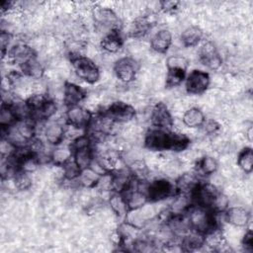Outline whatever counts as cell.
<instances>
[{
	"label": "cell",
	"instance_id": "cell-1",
	"mask_svg": "<svg viewBox=\"0 0 253 253\" xmlns=\"http://www.w3.org/2000/svg\"><path fill=\"white\" fill-rule=\"evenodd\" d=\"M191 138L183 132L152 127L146 131L143 145L146 149L154 152L172 151L182 152L189 148Z\"/></svg>",
	"mask_w": 253,
	"mask_h": 253
},
{
	"label": "cell",
	"instance_id": "cell-2",
	"mask_svg": "<svg viewBox=\"0 0 253 253\" xmlns=\"http://www.w3.org/2000/svg\"><path fill=\"white\" fill-rule=\"evenodd\" d=\"M68 58L71 69L78 79L89 85H94L100 80L101 70L92 58L79 51H70Z\"/></svg>",
	"mask_w": 253,
	"mask_h": 253
},
{
	"label": "cell",
	"instance_id": "cell-3",
	"mask_svg": "<svg viewBox=\"0 0 253 253\" xmlns=\"http://www.w3.org/2000/svg\"><path fill=\"white\" fill-rule=\"evenodd\" d=\"M217 213L213 212L210 209L194 205L186 212L190 229L200 232L204 235L213 229L220 227V224L217 220Z\"/></svg>",
	"mask_w": 253,
	"mask_h": 253
},
{
	"label": "cell",
	"instance_id": "cell-4",
	"mask_svg": "<svg viewBox=\"0 0 253 253\" xmlns=\"http://www.w3.org/2000/svg\"><path fill=\"white\" fill-rule=\"evenodd\" d=\"M26 101L31 111V119L38 124L49 121L57 112L56 102L44 93H32Z\"/></svg>",
	"mask_w": 253,
	"mask_h": 253
},
{
	"label": "cell",
	"instance_id": "cell-5",
	"mask_svg": "<svg viewBox=\"0 0 253 253\" xmlns=\"http://www.w3.org/2000/svg\"><path fill=\"white\" fill-rule=\"evenodd\" d=\"M145 193L149 203H159L173 198L178 191L174 181L161 177L148 181Z\"/></svg>",
	"mask_w": 253,
	"mask_h": 253
},
{
	"label": "cell",
	"instance_id": "cell-6",
	"mask_svg": "<svg viewBox=\"0 0 253 253\" xmlns=\"http://www.w3.org/2000/svg\"><path fill=\"white\" fill-rule=\"evenodd\" d=\"M100 113L113 123L120 125L131 122L136 116V110L134 107L121 100L111 103L103 111H100Z\"/></svg>",
	"mask_w": 253,
	"mask_h": 253
},
{
	"label": "cell",
	"instance_id": "cell-7",
	"mask_svg": "<svg viewBox=\"0 0 253 253\" xmlns=\"http://www.w3.org/2000/svg\"><path fill=\"white\" fill-rule=\"evenodd\" d=\"M221 191L213 183L201 181L197 187L190 193L194 206H199L211 210L218 194Z\"/></svg>",
	"mask_w": 253,
	"mask_h": 253
},
{
	"label": "cell",
	"instance_id": "cell-8",
	"mask_svg": "<svg viewBox=\"0 0 253 253\" xmlns=\"http://www.w3.org/2000/svg\"><path fill=\"white\" fill-rule=\"evenodd\" d=\"M139 70L138 62L131 56H123L117 59L113 65V71L116 78L123 84L132 83Z\"/></svg>",
	"mask_w": 253,
	"mask_h": 253
},
{
	"label": "cell",
	"instance_id": "cell-9",
	"mask_svg": "<svg viewBox=\"0 0 253 253\" xmlns=\"http://www.w3.org/2000/svg\"><path fill=\"white\" fill-rule=\"evenodd\" d=\"M211 85V75L202 69H193L187 73L184 81L185 91L189 95H203Z\"/></svg>",
	"mask_w": 253,
	"mask_h": 253
},
{
	"label": "cell",
	"instance_id": "cell-10",
	"mask_svg": "<svg viewBox=\"0 0 253 253\" xmlns=\"http://www.w3.org/2000/svg\"><path fill=\"white\" fill-rule=\"evenodd\" d=\"M94 114L82 105L67 107L65 111V125L86 131L92 122Z\"/></svg>",
	"mask_w": 253,
	"mask_h": 253
},
{
	"label": "cell",
	"instance_id": "cell-11",
	"mask_svg": "<svg viewBox=\"0 0 253 253\" xmlns=\"http://www.w3.org/2000/svg\"><path fill=\"white\" fill-rule=\"evenodd\" d=\"M199 61L211 71L218 70L222 65V57L215 43L211 41H205L199 45Z\"/></svg>",
	"mask_w": 253,
	"mask_h": 253
},
{
	"label": "cell",
	"instance_id": "cell-12",
	"mask_svg": "<svg viewBox=\"0 0 253 253\" xmlns=\"http://www.w3.org/2000/svg\"><path fill=\"white\" fill-rule=\"evenodd\" d=\"M95 27L105 31L104 35L116 29H121V20L118 14L110 7H97L93 11Z\"/></svg>",
	"mask_w": 253,
	"mask_h": 253
},
{
	"label": "cell",
	"instance_id": "cell-13",
	"mask_svg": "<svg viewBox=\"0 0 253 253\" xmlns=\"http://www.w3.org/2000/svg\"><path fill=\"white\" fill-rule=\"evenodd\" d=\"M36 56L38 55L34 47H32L27 42H19L11 45L5 57L7 58V61L10 64L16 65L20 68L22 65H24L25 63H27L29 60H31Z\"/></svg>",
	"mask_w": 253,
	"mask_h": 253
},
{
	"label": "cell",
	"instance_id": "cell-14",
	"mask_svg": "<svg viewBox=\"0 0 253 253\" xmlns=\"http://www.w3.org/2000/svg\"><path fill=\"white\" fill-rule=\"evenodd\" d=\"M150 124L153 127L171 130L174 126L173 116L164 102L155 103L150 111Z\"/></svg>",
	"mask_w": 253,
	"mask_h": 253
},
{
	"label": "cell",
	"instance_id": "cell-15",
	"mask_svg": "<svg viewBox=\"0 0 253 253\" xmlns=\"http://www.w3.org/2000/svg\"><path fill=\"white\" fill-rule=\"evenodd\" d=\"M134 178L132 177L127 166L114 169L110 173V190L116 193H125L133 184Z\"/></svg>",
	"mask_w": 253,
	"mask_h": 253
},
{
	"label": "cell",
	"instance_id": "cell-16",
	"mask_svg": "<svg viewBox=\"0 0 253 253\" xmlns=\"http://www.w3.org/2000/svg\"><path fill=\"white\" fill-rule=\"evenodd\" d=\"M222 214L225 221L236 228L248 227L251 220L250 211L242 206L228 207Z\"/></svg>",
	"mask_w": 253,
	"mask_h": 253
},
{
	"label": "cell",
	"instance_id": "cell-17",
	"mask_svg": "<svg viewBox=\"0 0 253 253\" xmlns=\"http://www.w3.org/2000/svg\"><path fill=\"white\" fill-rule=\"evenodd\" d=\"M87 98V91L80 85L65 81L62 87V101L64 106L71 107L76 105H81V103Z\"/></svg>",
	"mask_w": 253,
	"mask_h": 253
},
{
	"label": "cell",
	"instance_id": "cell-18",
	"mask_svg": "<svg viewBox=\"0 0 253 253\" xmlns=\"http://www.w3.org/2000/svg\"><path fill=\"white\" fill-rule=\"evenodd\" d=\"M172 42L173 36L171 31L166 28H162L156 31L151 36L149 45L154 52L158 54H164L169 50V48L172 45Z\"/></svg>",
	"mask_w": 253,
	"mask_h": 253
},
{
	"label": "cell",
	"instance_id": "cell-19",
	"mask_svg": "<svg viewBox=\"0 0 253 253\" xmlns=\"http://www.w3.org/2000/svg\"><path fill=\"white\" fill-rule=\"evenodd\" d=\"M43 138L45 143L53 146H57L63 143L66 137V127L59 122H50L43 127Z\"/></svg>",
	"mask_w": 253,
	"mask_h": 253
},
{
	"label": "cell",
	"instance_id": "cell-20",
	"mask_svg": "<svg viewBox=\"0 0 253 253\" xmlns=\"http://www.w3.org/2000/svg\"><path fill=\"white\" fill-rule=\"evenodd\" d=\"M125 43L124 34L121 29H116L108 32L100 41V47L107 53L119 52Z\"/></svg>",
	"mask_w": 253,
	"mask_h": 253
},
{
	"label": "cell",
	"instance_id": "cell-21",
	"mask_svg": "<svg viewBox=\"0 0 253 253\" xmlns=\"http://www.w3.org/2000/svg\"><path fill=\"white\" fill-rule=\"evenodd\" d=\"M123 195L125 197L128 212L139 210L149 203L145 192L136 186L135 180L132 186L127 191L123 193Z\"/></svg>",
	"mask_w": 253,
	"mask_h": 253
},
{
	"label": "cell",
	"instance_id": "cell-22",
	"mask_svg": "<svg viewBox=\"0 0 253 253\" xmlns=\"http://www.w3.org/2000/svg\"><path fill=\"white\" fill-rule=\"evenodd\" d=\"M153 26L149 16H138L134 18L128 25L127 36L132 39H142L149 34Z\"/></svg>",
	"mask_w": 253,
	"mask_h": 253
},
{
	"label": "cell",
	"instance_id": "cell-23",
	"mask_svg": "<svg viewBox=\"0 0 253 253\" xmlns=\"http://www.w3.org/2000/svg\"><path fill=\"white\" fill-rule=\"evenodd\" d=\"M204 39V31L196 25H191L183 30L180 36V41L185 47H196L200 45Z\"/></svg>",
	"mask_w": 253,
	"mask_h": 253
},
{
	"label": "cell",
	"instance_id": "cell-24",
	"mask_svg": "<svg viewBox=\"0 0 253 253\" xmlns=\"http://www.w3.org/2000/svg\"><path fill=\"white\" fill-rule=\"evenodd\" d=\"M182 251H196L206 246L205 235L190 229L179 240Z\"/></svg>",
	"mask_w": 253,
	"mask_h": 253
},
{
	"label": "cell",
	"instance_id": "cell-25",
	"mask_svg": "<svg viewBox=\"0 0 253 253\" xmlns=\"http://www.w3.org/2000/svg\"><path fill=\"white\" fill-rule=\"evenodd\" d=\"M201 181L202 180L200 179V176L195 171L184 172L177 177L175 181V185L178 193L190 194Z\"/></svg>",
	"mask_w": 253,
	"mask_h": 253
},
{
	"label": "cell",
	"instance_id": "cell-26",
	"mask_svg": "<svg viewBox=\"0 0 253 253\" xmlns=\"http://www.w3.org/2000/svg\"><path fill=\"white\" fill-rule=\"evenodd\" d=\"M204 111L199 107H191L187 109L182 116V123L189 128L202 127L206 121Z\"/></svg>",
	"mask_w": 253,
	"mask_h": 253
},
{
	"label": "cell",
	"instance_id": "cell-27",
	"mask_svg": "<svg viewBox=\"0 0 253 253\" xmlns=\"http://www.w3.org/2000/svg\"><path fill=\"white\" fill-rule=\"evenodd\" d=\"M73 158V150L69 143L67 144H59L57 146H53L52 150L49 153V162H51L54 166L61 167L64 163Z\"/></svg>",
	"mask_w": 253,
	"mask_h": 253
},
{
	"label": "cell",
	"instance_id": "cell-28",
	"mask_svg": "<svg viewBox=\"0 0 253 253\" xmlns=\"http://www.w3.org/2000/svg\"><path fill=\"white\" fill-rule=\"evenodd\" d=\"M218 170V162L211 155H204L196 162L195 172L201 177H210Z\"/></svg>",
	"mask_w": 253,
	"mask_h": 253
},
{
	"label": "cell",
	"instance_id": "cell-29",
	"mask_svg": "<svg viewBox=\"0 0 253 253\" xmlns=\"http://www.w3.org/2000/svg\"><path fill=\"white\" fill-rule=\"evenodd\" d=\"M19 70L25 77H27L28 79H31V80L42 79V77L43 76V73H44V68H43L42 64L41 63V61L39 60L38 56L32 58L27 63L22 65L19 68Z\"/></svg>",
	"mask_w": 253,
	"mask_h": 253
},
{
	"label": "cell",
	"instance_id": "cell-30",
	"mask_svg": "<svg viewBox=\"0 0 253 253\" xmlns=\"http://www.w3.org/2000/svg\"><path fill=\"white\" fill-rule=\"evenodd\" d=\"M103 176L99 175L96 171H94L91 167H87L85 169H82L80 172V175L76 182L85 189H96L101 181Z\"/></svg>",
	"mask_w": 253,
	"mask_h": 253
},
{
	"label": "cell",
	"instance_id": "cell-31",
	"mask_svg": "<svg viewBox=\"0 0 253 253\" xmlns=\"http://www.w3.org/2000/svg\"><path fill=\"white\" fill-rule=\"evenodd\" d=\"M109 197V206L112 211L120 218H126L128 213V209L125 200V197L121 193L111 192Z\"/></svg>",
	"mask_w": 253,
	"mask_h": 253
},
{
	"label": "cell",
	"instance_id": "cell-32",
	"mask_svg": "<svg viewBox=\"0 0 253 253\" xmlns=\"http://www.w3.org/2000/svg\"><path fill=\"white\" fill-rule=\"evenodd\" d=\"M95 155L96 152L93 145L78 148L73 151V159L81 170L90 167L93 159L95 158Z\"/></svg>",
	"mask_w": 253,
	"mask_h": 253
},
{
	"label": "cell",
	"instance_id": "cell-33",
	"mask_svg": "<svg viewBox=\"0 0 253 253\" xmlns=\"http://www.w3.org/2000/svg\"><path fill=\"white\" fill-rule=\"evenodd\" d=\"M236 165L244 174H251L253 170V150L251 146H244L239 150Z\"/></svg>",
	"mask_w": 253,
	"mask_h": 253
},
{
	"label": "cell",
	"instance_id": "cell-34",
	"mask_svg": "<svg viewBox=\"0 0 253 253\" xmlns=\"http://www.w3.org/2000/svg\"><path fill=\"white\" fill-rule=\"evenodd\" d=\"M187 76V71L183 69L176 68H166L165 75V88L173 89L175 87H179L182 83H184L185 78Z\"/></svg>",
	"mask_w": 253,
	"mask_h": 253
},
{
	"label": "cell",
	"instance_id": "cell-35",
	"mask_svg": "<svg viewBox=\"0 0 253 253\" xmlns=\"http://www.w3.org/2000/svg\"><path fill=\"white\" fill-rule=\"evenodd\" d=\"M134 180H148V167L144 160L142 159H134L127 166Z\"/></svg>",
	"mask_w": 253,
	"mask_h": 253
},
{
	"label": "cell",
	"instance_id": "cell-36",
	"mask_svg": "<svg viewBox=\"0 0 253 253\" xmlns=\"http://www.w3.org/2000/svg\"><path fill=\"white\" fill-rule=\"evenodd\" d=\"M17 123V118L15 117L10 105L2 102L0 108V126L2 128H8Z\"/></svg>",
	"mask_w": 253,
	"mask_h": 253
},
{
	"label": "cell",
	"instance_id": "cell-37",
	"mask_svg": "<svg viewBox=\"0 0 253 253\" xmlns=\"http://www.w3.org/2000/svg\"><path fill=\"white\" fill-rule=\"evenodd\" d=\"M61 174H62V178L63 180L69 181V182H73V181H77L81 169L80 167L76 164V162L74 161V159H70L69 161H67L66 163H64L61 167Z\"/></svg>",
	"mask_w": 253,
	"mask_h": 253
},
{
	"label": "cell",
	"instance_id": "cell-38",
	"mask_svg": "<svg viewBox=\"0 0 253 253\" xmlns=\"http://www.w3.org/2000/svg\"><path fill=\"white\" fill-rule=\"evenodd\" d=\"M12 181L14 183V187L18 191H27L33 185V180H32L31 174L23 172V171H17V173L13 177Z\"/></svg>",
	"mask_w": 253,
	"mask_h": 253
},
{
	"label": "cell",
	"instance_id": "cell-39",
	"mask_svg": "<svg viewBox=\"0 0 253 253\" xmlns=\"http://www.w3.org/2000/svg\"><path fill=\"white\" fill-rule=\"evenodd\" d=\"M165 64L166 68H176L187 71L189 67V60L182 54H173L167 57Z\"/></svg>",
	"mask_w": 253,
	"mask_h": 253
},
{
	"label": "cell",
	"instance_id": "cell-40",
	"mask_svg": "<svg viewBox=\"0 0 253 253\" xmlns=\"http://www.w3.org/2000/svg\"><path fill=\"white\" fill-rule=\"evenodd\" d=\"M12 41H13V34L10 31L2 30L0 34V45H1L2 58H5L9 48L13 44Z\"/></svg>",
	"mask_w": 253,
	"mask_h": 253
},
{
	"label": "cell",
	"instance_id": "cell-41",
	"mask_svg": "<svg viewBox=\"0 0 253 253\" xmlns=\"http://www.w3.org/2000/svg\"><path fill=\"white\" fill-rule=\"evenodd\" d=\"M241 245L245 251L251 252L253 250V233L250 227H246V230L241 237Z\"/></svg>",
	"mask_w": 253,
	"mask_h": 253
},
{
	"label": "cell",
	"instance_id": "cell-42",
	"mask_svg": "<svg viewBox=\"0 0 253 253\" xmlns=\"http://www.w3.org/2000/svg\"><path fill=\"white\" fill-rule=\"evenodd\" d=\"M158 5H159L160 11H162L163 13L171 14L176 12L179 9L180 2L179 1H160Z\"/></svg>",
	"mask_w": 253,
	"mask_h": 253
},
{
	"label": "cell",
	"instance_id": "cell-43",
	"mask_svg": "<svg viewBox=\"0 0 253 253\" xmlns=\"http://www.w3.org/2000/svg\"><path fill=\"white\" fill-rule=\"evenodd\" d=\"M202 127L206 133L213 134V133H216L220 129V125L215 120L211 119V120H206L204 125L202 126Z\"/></svg>",
	"mask_w": 253,
	"mask_h": 253
},
{
	"label": "cell",
	"instance_id": "cell-44",
	"mask_svg": "<svg viewBox=\"0 0 253 253\" xmlns=\"http://www.w3.org/2000/svg\"><path fill=\"white\" fill-rule=\"evenodd\" d=\"M252 132H253V129H252V125H250L248 126L247 129H245V136H246V139L251 142L252 141Z\"/></svg>",
	"mask_w": 253,
	"mask_h": 253
}]
</instances>
